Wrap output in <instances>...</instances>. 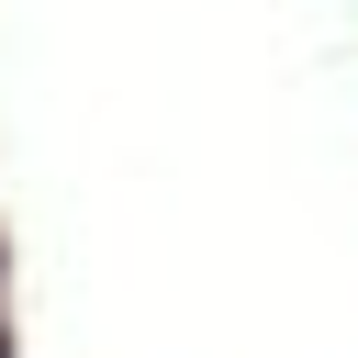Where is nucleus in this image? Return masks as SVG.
Listing matches in <instances>:
<instances>
[]
</instances>
